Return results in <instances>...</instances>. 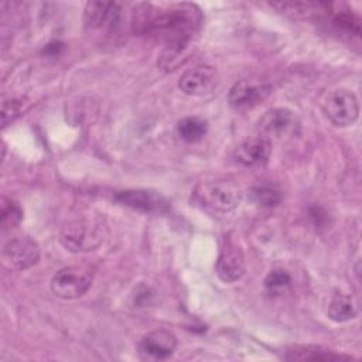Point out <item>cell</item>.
<instances>
[{
	"label": "cell",
	"instance_id": "obj_1",
	"mask_svg": "<svg viewBox=\"0 0 362 362\" xmlns=\"http://www.w3.org/2000/svg\"><path fill=\"white\" fill-rule=\"evenodd\" d=\"M202 14L192 3L154 6L141 3L133 10V30L137 34L156 35L167 44H191Z\"/></svg>",
	"mask_w": 362,
	"mask_h": 362
},
{
	"label": "cell",
	"instance_id": "obj_2",
	"mask_svg": "<svg viewBox=\"0 0 362 362\" xmlns=\"http://www.w3.org/2000/svg\"><path fill=\"white\" fill-rule=\"evenodd\" d=\"M240 188L228 181L199 182L191 194V202L195 206L214 214L230 212L240 204Z\"/></svg>",
	"mask_w": 362,
	"mask_h": 362
},
{
	"label": "cell",
	"instance_id": "obj_3",
	"mask_svg": "<svg viewBox=\"0 0 362 362\" xmlns=\"http://www.w3.org/2000/svg\"><path fill=\"white\" fill-rule=\"evenodd\" d=\"M103 240L99 223L89 219H78L66 223L59 232L61 245L75 253L95 250Z\"/></svg>",
	"mask_w": 362,
	"mask_h": 362
},
{
	"label": "cell",
	"instance_id": "obj_4",
	"mask_svg": "<svg viewBox=\"0 0 362 362\" xmlns=\"http://www.w3.org/2000/svg\"><path fill=\"white\" fill-rule=\"evenodd\" d=\"M93 274L85 266H68L58 270L51 280L52 293L62 300L82 297L92 284Z\"/></svg>",
	"mask_w": 362,
	"mask_h": 362
},
{
	"label": "cell",
	"instance_id": "obj_5",
	"mask_svg": "<svg viewBox=\"0 0 362 362\" xmlns=\"http://www.w3.org/2000/svg\"><path fill=\"white\" fill-rule=\"evenodd\" d=\"M322 110L334 126L346 127L356 122L359 116V103L355 93L346 89H338L325 98Z\"/></svg>",
	"mask_w": 362,
	"mask_h": 362
},
{
	"label": "cell",
	"instance_id": "obj_6",
	"mask_svg": "<svg viewBox=\"0 0 362 362\" xmlns=\"http://www.w3.org/2000/svg\"><path fill=\"white\" fill-rule=\"evenodd\" d=\"M272 93V85L259 78H245L238 81L229 90V103L242 110L260 105Z\"/></svg>",
	"mask_w": 362,
	"mask_h": 362
},
{
	"label": "cell",
	"instance_id": "obj_7",
	"mask_svg": "<svg viewBox=\"0 0 362 362\" xmlns=\"http://www.w3.org/2000/svg\"><path fill=\"white\" fill-rule=\"evenodd\" d=\"M1 257L8 267L25 270L38 262L40 247L38 243L28 236L13 238L3 246Z\"/></svg>",
	"mask_w": 362,
	"mask_h": 362
},
{
	"label": "cell",
	"instance_id": "obj_8",
	"mask_svg": "<svg viewBox=\"0 0 362 362\" xmlns=\"http://www.w3.org/2000/svg\"><path fill=\"white\" fill-rule=\"evenodd\" d=\"M83 21L90 30H115L122 21V6L115 1H88Z\"/></svg>",
	"mask_w": 362,
	"mask_h": 362
},
{
	"label": "cell",
	"instance_id": "obj_9",
	"mask_svg": "<svg viewBox=\"0 0 362 362\" xmlns=\"http://www.w3.org/2000/svg\"><path fill=\"white\" fill-rule=\"evenodd\" d=\"M177 348V337L167 329L147 332L139 341V354L144 359L163 361L170 358Z\"/></svg>",
	"mask_w": 362,
	"mask_h": 362
},
{
	"label": "cell",
	"instance_id": "obj_10",
	"mask_svg": "<svg viewBox=\"0 0 362 362\" xmlns=\"http://www.w3.org/2000/svg\"><path fill=\"white\" fill-rule=\"evenodd\" d=\"M296 126V116L286 107H274L267 110L257 122L259 136L272 140H279L290 133Z\"/></svg>",
	"mask_w": 362,
	"mask_h": 362
},
{
	"label": "cell",
	"instance_id": "obj_11",
	"mask_svg": "<svg viewBox=\"0 0 362 362\" xmlns=\"http://www.w3.org/2000/svg\"><path fill=\"white\" fill-rule=\"evenodd\" d=\"M218 82V72L209 65H197L185 71L180 81V89L191 96H201L211 92Z\"/></svg>",
	"mask_w": 362,
	"mask_h": 362
},
{
	"label": "cell",
	"instance_id": "obj_12",
	"mask_svg": "<svg viewBox=\"0 0 362 362\" xmlns=\"http://www.w3.org/2000/svg\"><path fill=\"white\" fill-rule=\"evenodd\" d=\"M115 199L133 209L144 212H164L168 209V201L156 191L148 189H126L115 195Z\"/></svg>",
	"mask_w": 362,
	"mask_h": 362
},
{
	"label": "cell",
	"instance_id": "obj_13",
	"mask_svg": "<svg viewBox=\"0 0 362 362\" xmlns=\"http://www.w3.org/2000/svg\"><path fill=\"white\" fill-rule=\"evenodd\" d=\"M216 274L225 283L238 281L245 273V256L240 247L228 242L222 249L216 260Z\"/></svg>",
	"mask_w": 362,
	"mask_h": 362
},
{
	"label": "cell",
	"instance_id": "obj_14",
	"mask_svg": "<svg viewBox=\"0 0 362 362\" xmlns=\"http://www.w3.org/2000/svg\"><path fill=\"white\" fill-rule=\"evenodd\" d=\"M272 154V141L262 136L243 140L235 151V158L245 167L264 165Z\"/></svg>",
	"mask_w": 362,
	"mask_h": 362
},
{
	"label": "cell",
	"instance_id": "obj_15",
	"mask_svg": "<svg viewBox=\"0 0 362 362\" xmlns=\"http://www.w3.org/2000/svg\"><path fill=\"white\" fill-rule=\"evenodd\" d=\"M284 359L287 361H341L352 359L348 355L337 354L321 345H297L287 349Z\"/></svg>",
	"mask_w": 362,
	"mask_h": 362
},
{
	"label": "cell",
	"instance_id": "obj_16",
	"mask_svg": "<svg viewBox=\"0 0 362 362\" xmlns=\"http://www.w3.org/2000/svg\"><path fill=\"white\" fill-rule=\"evenodd\" d=\"M358 315V305L352 296L346 293H335L328 304V317L335 322H345Z\"/></svg>",
	"mask_w": 362,
	"mask_h": 362
},
{
	"label": "cell",
	"instance_id": "obj_17",
	"mask_svg": "<svg viewBox=\"0 0 362 362\" xmlns=\"http://www.w3.org/2000/svg\"><path fill=\"white\" fill-rule=\"evenodd\" d=\"M206 122L198 116H188L178 122L177 132L178 136L188 143H194L201 140L206 133Z\"/></svg>",
	"mask_w": 362,
	"mask_h": 362
},
{
	"label": "cell",
	"instance_id": "obj_18",
	"mask_svg": "<svg viewBox=\"0 0 362 362\" xmlns=\"http://www.w3.org/2000/svg\"><path fill=\"white\" fill-rule=\"evenodd\" d=\"M188 47L189 44H167L157 62L158 66L164 71L175 69L182 64V58H187Z\"/></svg>",
	"mask_w": 362,
	"mask_h": 362
},
{
	"label": "cell",
	"instance_id": "obj_19",
	"mask_svg": "<svg viewBox=\"0 0 362 362\" xmlns=\"http://www.w3.org/2000/svg\"><path fill=\"white\" fill-rule=\"evenodd\" d=\"M23 219V209L16 201L1 199V229L8 230L16 228Z\"/></svg>",
	"mask_w": 362,
	"mask_h": 362
},
{
	"label": "cell",
	"instance_id": "obj_20",
	"mask_svg": "<svg viewBox=\"0 0 362 362\" xmlns=\"http://www.w3.org/2000/svg\"><path fill=\"white\" fill-rule=\"evenodd\" d=\"M250 195L262 206H276L281 201L279 191L269 187H255L250 189Z\"/></svg>",
	"mask_w": 362,
	"mask_h": 362
},
{
	"label": "cell",
	"instance_id": "obj_21",
	"mask_svg": "<svg viewBox=\"0 0 362 362\" xmlns=\"http://www.w3.org/2000/svg\"><path fill=\"white\" fill-rule=\"evenodd\" d=\"M291 281V277L284 270H273L264 277V287L269 290H277L281 287L288 286Z\"/></svg>",
	"mask_w": 362,
	"mask_h": 362
},
{
	"label": "cell",
	"instance_id": "obj_22",
	"mask_svg": "<svg viewBox=\"0 0 362 362\" xmlns=\"http://www.w3.org/2000/svg\"><path fill=\"white\" fill-rule=\"evenodd\" d=\"M21 110V106H20V102L16 100V99H11V100H6L3 103V112H1V122H3V126H7L8 122L14 120L16 116L20 113Z\"/></svg>",
	"mask_w": 362,
	"mask_h": 362
},
{
	"label": "cell",
	"instance_id": "obj_23",
	"mask_svg": "<svg viewBox=\"0 0 362 362\" xmlns=\"http://www.w3.org/2000/svg\"><path fill=\"white\" fill-rule=\"evenodd\" d=\"M153 298V291L148 286H144V284H140L136 290H134V294H133V300H134V304L137 307H144L147 305Z\"/></svg>",
	"mask_w": 362,
	"mask_h": 362
},
{
	"label": "cell",
	"instance_id": "obj_24",
	"mask_svg": "<svg viewBox=\"0 0 362 362\" xmlns=\"http://www.w3.org/2000/svg\"><path fill=\"white\" fill-rule=\"evenodd\" d=\"M61 48H62V44H61V42H49V44L44 48V52L51 54V55H55V54L59 52Z\"/></svg>",
	"mask_w": 362,
	"mask_h": 362
}]
</instances>
